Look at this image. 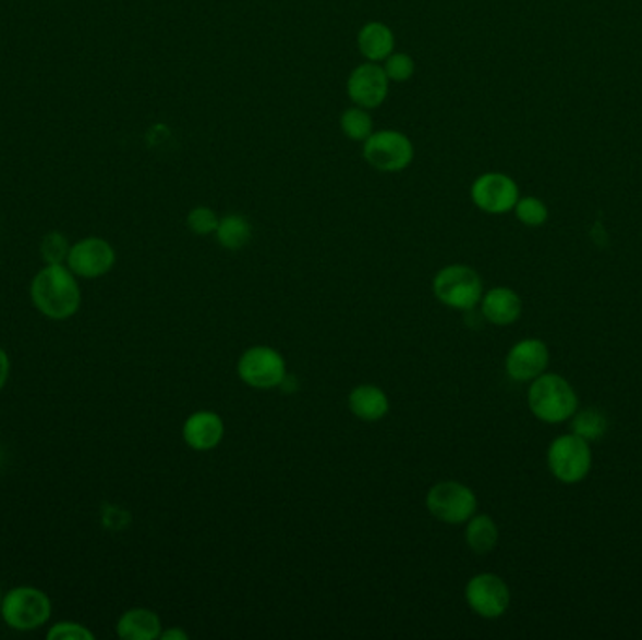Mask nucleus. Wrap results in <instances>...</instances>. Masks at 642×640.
Returning <instances> with one entry per match:
<instances>
[{
    "label": "nucleus",
    "mask_w": 642,
    "mask_h": 640,
    "mask_svg": "<svg viewBox=\"0 0 642 640\" xmlns=\"http://www.w3.org/2000/svg\"><path fill=\"white\" fill-rule=\"evenodd\" d=\"M72 243L61 232H49L40 243V258L46 266H66Z\"/></svg>",
    "instance_id": "obj_23"
},
{
    "label": "nucleus",
    "mask_w": 642,
    "mask_h": 640,
    "mask_svg": "<svg viewBox=\"0 0 642 640\" xmlns=\"http://www.w3.org/2000/svg\"><path fill=\"white\" fill-rule=\"evenodd\" d=\"M528 406L540 421L560 424L569 421L579 409V396L566 378L543 372L528 389Z\"/></svg>",
    "instance_id": "obj_2"
},
{
    "label": "nucleus",
    "mask_w": 642,
    "mask_h": 640,
    "mask_svg": "<svg viewBox=\"0 0 642 640\" xmlns=\"http://www.w3.org/2000/svg\"><path fill=\"white\" fill-rule=\"evenodd\" d=\"M464 595L473 613L488 620L500 618L511 603V592L507 588L506 580L494 573H481L472 577L467 584Z\"/></svg>",
    "instance_id": "obj_12"
},
{
    "label": "nucleus",
    "mask_w": 642,
    "mask_h": 640,
    "mask_svg": "<svg viewBox=\"0 0 642 640\" xmlns=\"http://www.w3.org/2000/svg\"><path fill=\"white\" fill-rule=\"evenodd\" d=\"M434 295L455 310H472L483 299V282L472 267L449 266L434 279Z\"/></svg>",
    "instance_id": "obj_6"
},
{
    "label": "nucleus",
    "mask_w": 642,
    "mask_h": 640,
    "mask_svg": "<svg viewBox=\"0 0 642 640\" xmlns=\"http://www.w3.org/2000/svg\"><path fill=\"white\" fill-rule=\"evenodd\" d=\"M381 66L386 70L391 83L410 82L415 74V61L408 53H399V51H392L391 56L381 62Z\"/></svg>",
    "instance_id": "obj_25"
},
{
    "label": "nucleus",
    "mask_w": 642,
    "mask_h": 640,
    "mask_svg": "<svg viewBox=\"0 0 642 640\" xmlns=\"http://www.w3.org/2000/svg\"><path fill=\"white\" fill-rule=\"evenodd\" d=\"M498 526L488 515H477L468 520L467 543L475 554H488L498 545Z\"/></svg>",
    "instance_id": "obj_20"
},
{
    "label": "nucleus",
    "mask_w": 642,
    "mask_h": 640,
    "mask_svg": "<svg viewBox=\"0 0 642 640\" xmlns=\"http://www.w3.org/2000/svg\"><path fill=\"white\" fill-rule=\"evenodd\" d=\"M389 77L379 62H363L352 70L346 82V93L353 106L376 110L389 96Z\"/></svg>",
    "instance_id": "obj_11"
},
{
    "label": "nucleus",
    "mask_w": 642,
    "mask_h": 640,
    "mask_svg": "<svg viewBox=\"0 0 642 640\" xmlns=\"http://www.w3.org/2000/svg\"><path fill=\"white\" fill-rule=\"evenodd\" d=\"M49 640H95L96 635L80 621L62 620L49 627L46 633Z\"/></svg>",
    "instance_id": "obj_27"
},
{
    "label": "nucleus",
    "mask_w": 642,
    "mask_h": 640,
    "mask_svg": "<svg viewBox=\"0 0 642 640\" xmlns=\"http://www.w3.org/2000/svg\"><path fill=\"white\" fill-rule=\"evenodd\" d=\"M426 507L446 525H464L475 515L477 497L467 484L446 481L434 484L426 494Z\"/></svg>",
    "instance_id": "obj_7"
},
{
    "label": "nucleus",
    "mask_w": 642,
    "mask_h": 640,
    "mask_svg": "<svg viewBox=\"0 0 642 640\" xmlns=\"http://www.w3.org/2000/svg\"><path fill=\"white\" fill-rule=\"evenodd\" d=\"M117 253L109 241L85 237L75 241L68 254L66 267L77 279L96 280L116 267Z\"/></svg>",
    "instance_id": "obj_8"
},
{
    "label": "nucleus",
    "mask_w": 642,
    "mask_h": 640,
    "mask_svg": "<svg viewBox=\"0 0 642 640\" xmlns=\"http://www.w3.org/2000/svg\"><path fill=\"white\" fill-rule=\"evenodd\" d=\"M237 372L239 378L251 387H278L282 385L286 378L284 357L269 346H254L241 355Z\"/></svg>",
    "instance_id": "obj_9"
},
{
    "label": "nucleus",
    "mask_w": 642,
    "mask_h": 640,
    "mask_svg": "<svg viewBox=\"0 0 642 640\" xmlns=\"http://www.w3.org/2000/svg\"><path fill=\"white\" fill-rule=\"evenodd\" d=\"M514 214L521 224L528 227H540L548 220L547 205L543 204L540 198L534 196H526V198H519L514 205Z\"/></svg>",
    "instance_id": "obj_24"
},
{
    "label": "nucleus",
    "mask_w": 642,
    "mask_h": 640,
    "mask_svg": "<svg viewBox=\"0 0 642 640\" xmlns=\"http://www.w3.org/2000/svg\"><path fill=\"white\" fill-rule=\"evenodd\" d=\"M217 241L226 250H241L251 243L252 225L243 214H226L218 222Z\"/></svg>",
    "instance_id": "obj_19"
},
{
    "label": "nucleus",
    "mask_w": 642,
    "mask_h": 640,
    "mask_svg": "<svg viewBox=\"0 0 642 640\" xmlns=\"http://www.w3.org/2000/svg\"><path fill=\"white\" fill-rule=\"evenodd\" d=\"M31 300L44 318L70 320L82 307V286L66 266H44L31 282Z\"/></svg>",
    "instance_id": "obj_1"
},
{
    "label": "nucleus",
    "mask_w": 642,
    "mask_h": 640,
    "mask_svg": "<svg viewBox=\"0 0 642 640\" xmlns=\"http://www.w3.org/2000/svg\"><path fill=\"white\" fill-rule=\"evenodd\" d=\"M395 46H397L395 33L381 21H368L359 30V53L365 57L368 62L381 64L395 51Z\"/></svg>",
    "instance_id": "obj_16"
},
{
    "label": "nucleus",
    "mask_w": 642,
    "mask_h": 640,
    "mask_svg": "<svg viewBox=\"0 0 642 640\" xmlns=\"http://www.w3.org/2000/svg\"><path fill=\"white\" fill-rule=\"evenodd\" d=\"M10 372H12L10 355L7 354V349L0 348V391L7 387L8 380H10Z\"/></svg>",
    "instance_id": "obj_28"
},
{
    "label": "nucleus",
    "mask_w": 642,
    "mask_h": 640,
    "mask_svg": "<svg viewBox=\"0 0 642 640\" xmlns=\"http://www.w3.org/2000/svg\"><path fill=\"white\" fill-rule=\"evenodd\" d=\"M481 312L493 325L506 328L521 318L522 300L511 287H494L483 293Z\"/></svg>",
    "instance_id": "obj_15"
},
{
    "label": "nucleus",
    "mask_w": 642,
    "mask_h": 640,
    "mask_svg": "<svg viewBox=\"0 0 642 640\" xmlns=\"http://www.w3.org/2000/svg\"><path fill=\"white\" fill-rule=\"evenodd\" d=\"M363 158L376 171L400 173L412 165L415 147L399 130H379L363 144Z\"/></svg>",
    "instance_id": "obj_5"
},
{
    "label": "nucleus",
    "mask_w": 642,
    "mask_h": 640,
    "mask_svg": "<svg viewBox=\"0 0 642 640\" xmlns=\"http://www.w3.org/2000/svg\"><path fill=\"white\" fill-rule=\"evenodd\" d=\"M569 421H571V432L584 438L586 442H595L607 434L608 419L602 409H577Z\"/></svg>",
    "instance_id": "obj_21"
},
{
    "label": "nucleus",
    "mask_w": 642,
    "mask_h": 640,
    "mask_svg": "<svg viewBox=\"0 0 642 640\" xmlns=\"http://www.w3.org/2000/svg\"><path fill=\"white\" fill-rule=\"evenodd\" d=\"M2 595H4V592H2V586H0V603H2Z\"/></svg>",
    "instance_id": "obj_30"
},
{
    "label": "nucleus",
    "mask_w": 642,
    "mask_h": 640,
    "mask_svg": "<svg viewBox=\"0 0 642 640\" xmlns=\"http://www.w3.org/2000/svg\"><path fill=\"white\" fill-rule=\"evenodd\" d=\"M470 198L480 211L487 214H506L513 211L521 194L519 186L509 175L488 171L473 181Z\"/></svg>",
    "instance_id": "obj_10"
},
{
    "label": "nucleus",
    "mask_w": 642,
    "mask_h": 640,
    "mask_svg": "<svg viewBox=\"0 0 642 640\" xmlns=\"http://www.w3.org/2000/svg\"><path fill=\"white\" fill-rule=\"evenodd\" d=\"M353 416L361 421H379L389 411V398L376 385H359L353 389L348 398Z\"/></svg>",
    "instance_id": "obj_18"
},
{
    "label": "nucleus",
    "mask_w": 642,
    "mask_h": 640,
    "mask_svg": "<svg viewBox=\"0 0 642 640\" xmlns=\"http://www.w3.org/2000/svg\"><path fill=\"white\" fill-rule=\"evenodd\" d=\"M550 354L547 344L540 339H524L509 349L506 370L514 382H532L537 376L547 372Z\"/></svg>",
    "instance_id": "obj_13"
},
{
    "label": "nucleus",
    "mask_w": 642,
    "mask_h": 640,
    "mask_svg": "<svg viewBox=\"0 0 642 640\" xmlns=\"http://www.w3.org/2000/svg\"><path fill=\"white\" fill-rule=\"evenodd\" d=\"M53 616V603L48 593L34 586H15L2 595L0 618L20 633L38 631Z\"/></svg>",
    "instance_id": "obj_3"
},
{
    "label": "nucleus",
    "mask_w": 642,
    "mask_h": 640,
    "mask_svg": "<svg viewBox=\"0 0 642 640\" xmlns=\"http://www.w3.org/2000/svg\"><path fill=\"white\" fill-rule=\"evenodd\" d=\"M160 639L189 640V633H186V631H183V629H168V631H162V633H160Z\"/></svg>",
    "instance_id": "obj_29"
},
{
    "label": "nucleus",
    "mask_w": 642,
    "mask_h": 640,
    "mask_svg": "<svg viewBox=\"0 0 642 640\" xmlns=\"http://www.w3.org/2000/svg\"><path fill=\"white\" fill-rule=\"evenodd\" d=\"M117 635L124 640L160 639L162 621L149 608H130L117 621Z\"/></svg>",
    "instance_id": "obj_17"
},
{
    "label": "nucleus",
    "mask_w": 642,
    "mask_h": 640,
    "mask_svg": "<svg viewBox=\"0 0 642 640\" xmlns=\"http://www.w3.org/2000/svg\"><path fill=\"white\" fill-rule=\"evenodd\" d=\"M186 445L196 451H210L222 442L223 422L215 411H196L183 427Z\"/></svg>",
    "instance_id": "obj_14"
},
{
    "label": "nucleus",
    "mask_w": 642,
    "mask_h": 640,
    "mask_svg": "<svg viewBox=\"0 0 642 640\" xmlns=\"http://www.w3.org/2000/svg\"><path fill=\"white\" fill-rule=\"evenodd\" d=\"M592 447L590 442L577 434H561L548 445V470L555 479L566 484L584 481L592 470Z\"/></svg>",
    "instance_id": "obj_4"
},
{
    "label": "nucleus",
    "mask_w": 642,
    "mask_h": 640,
    "mask_svg": "<svg viewBox=\"0 0 642 640\" xmlns=\"http://www.w3.org/2000/svg\"><path fill=\"white\" fill-rule=\"evenodd\" d=\"M340 130L348 139L358 141V144H365L366 139L371 137L374 132V123H372L371 111L365 108H348V110L340 115Z\"/></svg>",
    "instance_id": "obj_22"
},
{
    "label": "nucleus",
    "mask_w": 642,
    "mask_h": 640,
    "mask_svg": "<svg viewBox=\"0 0 642 640\" xmlns=\"http://www.w3.org/2000/svg\"><path fill=\"white\" fill-rule=\"evenodd\" d=\"M218 219L217 212L213 211L210 207H194L186 217V225L190 227V232L196 233V235H213L217 232Z\"/></svg>",
    "instance_id": "obj_26"
}]
</instances>
